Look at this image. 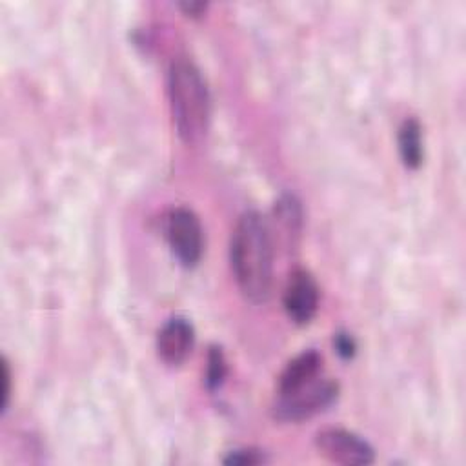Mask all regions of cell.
Wrapping results in <instances>:
<instances>
[{"label":"cell","instance_id":"obj_4","mask_svg":"<svg viewBox=\"0 0 466 466\" xmlns=\"http://www.w3.org/2000/svg\"><path fill=\"white\" fill-rule=\"evenodd\" d=\"M166 238L171 253L184 268H195L204 251V231L193 209L178 206L167 213Z\"/></svg>","mask_w":466,"mask_h":466},{"label":"cell","instance_id":"obj_5","mask_svg":"<svg viewBox=\"0 0 466 466\" xmlns=\"http://www.w3.org/2000/svg\"><path fill=\"white\" fill-rule=\"evenodd\" d=\"M315 446L322 457L344 466H366L375 461L373 446L344 428H324L317 431Z\"/></svg>","mask_w":466,"mask_h":466},{"label":"cell","instance_id":"obj_10","mask_svg":"<svg viewBox=\"0 0 466 466\" xmlns=\"http://www.w3.org/2000/svg\"><path fill=\"white\" fill-rule=\"evenodd\" d=\"M275 217L282 226V231L288 238L300 233L302 228V208L295 195L284 193L275 204Z\"/></svg>","mask_w":466,"mask_h":466},{"label":"cell","instance_id":"obj_6","mask_svg":"<svg viewBox=\"0 0 466 466\" xmlns=\"http://www.w3.org/2000/svg\"><path fill=\"white\" fill-rule=\"evenodd\" d=\"M319 297L315 277L304 268L293 269L282 293V306L288 319L297 326L309 324L317 315Z\"/></svg>","mask_w":466,"mask_h":466},{"label":"cell","instance_id":"obj_11","mask_svg":"<svg viewBox=\"0 0 466 466\" xmlns=\"http://www.w3.org/2000/svg\"><path fill=\"white\" fill-rule=\"evenodd\" d=\"M228 375V362L224 357V351L220 346H209L208 351V364H206V375L204 382L209 391L218 390Z\"/></svg>","mask_w":466,"mask_h":466},{"label":"cell","instance_id":"obj_14","mask_svg":"<svg viewBox=\"0 0 466 466\" xmlns=\"http://www.w3.org/2000/svg\"><path fill=\"white\" fill-rule=\"evenodd\" d=\"M11 399V370L5 357L2 359V390H0V410L2 413L7 410Z\"/></svg>","mask_w":466,"mask_h":466},{"label":"cell","instance_id":"obj_9","mask_svg":"<svg viewBox=\"0 0 466 466\" xmlns=\"http://www.w3.org/2000/svg\"><path fill=\"white\" fill-rule=\"evenodd\" d=\"M399 155L402 164L408 169H419L424 160V146H422V127L417 118L408 116L397 133Z\"/></svg>","mask_w":466,"mask_h":466},{"label":"cell","instance_id":"obj_2","mask_svg":"<svg viewBox=\"0 0 466 466\" xmlns=\"http://www.w3.org/2000/svg\"><path fill=\"white\" fill-rule=\"evenodd\" d=\"M169 109L178 138L187 144H198L211 120V96L200 69L186 58H177L167 75Z\"/></svg>","mask_w":466,"mask_h":466},{"label":"cell","instance_id":"obj_8","mask_svg":"<svg viewBox=\"0 0 466 466\" xmlns=\"http://www.w3.org/2000/svg\"><path fill=\"white\" fill-rule=\"evenodd\" d=\"M322 377V355L315 350H306L293 357L279 375L277 393L288 395L293 393L309 382Z\"/></svg>","mask_w":466,"mask_h":466},{"label":"cell","instance_id":"obj_13","mask_svg":"<svg viewBox=\"0 0 466 466\" xmlns=\"http://www.w3.org/2000/svg\"><path fill=\"white\" fill-rule=\"evenodd\" d=\"M333 348L340 359L351 360L357 353V340L348 331H337L333 335Z\"/></svg>","mask_w":466,"mask_h":466},{"label":"cell","instance_id":"obj_1","mask_svg":"<svg viewBox=\"0 0 466 466\" xmlns=\"http://www.w3.org/2000/svg\"><path fill=\"white\" fill-rule=\"evenodd\" d=\"M229 260L242 297L255 306L266 304L273 286V242L269 224L258 211L249 209L238 217Z\"/></svg>","mask_w":466,"mask_h":466},{"label":"cell","instance_id":"obj_15","mask_svg":"<svg viewBox=\"0 0 466 466\" xmlns=\"http://www.w3.org/2000/svg\"><path fill=\"white\" fill-rule=\"evenodd\" d=\"M206 7H208V4H204V2H182L180 4V9L184 11V15L191 16V18L202 16Z\"/></svg>","mask_w":466,"mask_h":466},{"label":"cell","instance_id":"obj_12","mask_svg":"<svg viewBox=\"0 0 466 466\" xmlns=\"http://www.w3.org/2000/svg\"><path fill=\"white\" fill-rule=\"evenodd\" d=\"M224 464H233V466H255V464H264L268 462V457L262 450L258 448H237L228 451V455L222 459Z\"/></svg>","mask_w":466,"mask_h":466},{"label":"cell","instance_id":"obj_3","mask_svg":"<svg viewBox=\"0 0 466 466\" xmlns=\"http://www.w3.org/2000/svg\"><path fill=\"white\" fill-rule=\"evenodd\" d=\"M339 397V384L329 379L319 377L308 386L288 393L279 395L271 413L275 420L280 422H302L324 410H328Z\"/></svg>","mask_w":466,"mask_h":466},{"label":"cell","instance_id":"obj_7","mask_svg":"<svg viewBox=\"0 0 466 466\" xmlns=\"http://www.w3.org/2000/svg\"><path fill=\"white\" fill-rule=\"evenodd\" d=\"M195 348V328L184 317L167 319L157 335V353L167 366H180Z\"/></svg>","mask_w":466,"mask_h":466}]
</instances>
